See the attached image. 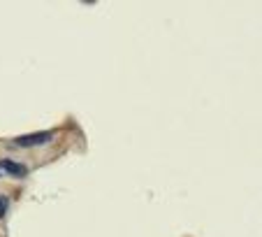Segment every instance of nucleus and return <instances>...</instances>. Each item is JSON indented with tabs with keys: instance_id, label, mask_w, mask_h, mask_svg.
Returning <instances> with one entry per match:
<instances>
[{
	"instance_id": "1",
	"label": "nucleus",
	"mask_w": 262,
	"mask_h": 237,
	"mask_svg": "<svg viewBox=\"0 0 262 237\" xmlns=\"http://www.w3.org/2000/svg\"><path fill=\"white\" fill-rule=\"evenodd\" d=\"M54 140V133H33V135H21V137H14V147L19 149H28V147H45L47 142Z\"/></svg>"
},
{
	"instance_id": "2",
	"label": "nucleus",
	"mask_w": 262,
	"mask_h": 237,
	"mask_svg": "<svg viewBox=\"0 0 262 237\" xmlns=\"http://www.w3.org/2000/svg\"><path fill=\"white\" fill-rule=\"evenodd\" d=\"M3 174L24 179L26 174H28V168H26L24 163H16V161H10V158H3V161H0V177H3Z\"/></svg>"
},
{
	"instance_id": "3",
	"label": "nucleus",
	"mask_w": 262,
	"mask_h": 237,
	"mask_svg": "<svg viewBox=\"0 0 262 237\" xmlns=\"http://www.w3.org/2000/svg\"><path fill=\"white\" fill-rule=\"evenodd\" d=\"M7 207H10V198L0 193V219H3V216L7 214Z\"/></svg>"
}]
</instances>
